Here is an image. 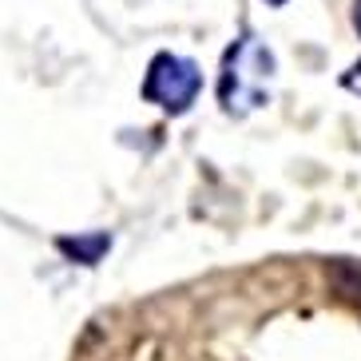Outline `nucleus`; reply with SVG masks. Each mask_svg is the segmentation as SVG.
I'll return each instance as SVG.
<instances>
[{
	"instance_id": "obj_6",
	"label": "nucleus",
	"mask_w": 361,
	"mask_h": 361,
	"mask_svg": "<svg viewBox=\"0 0 361 361\" xmlns=\"http://www.w3.org/2000/svg\"><path fill=\"white\" fill-rule=\"evenodd\" d=\"M266 4H286V0H266Z\"/></svg>"
},
{
	"instance_id": "obj_1",
	"label": "nucleus",
	"mask_w": 361,
	"mask_h": 361,
	"mask_svg": "<svg viewBox=\"0 0 361 361\" xmlns=\"http://www.w3.org/2000/svg\"><path fill=\"white\" fill-rule=\"evenodd\" d=\"M270 75H274L270 48L258 36H238L223 56V75H219L223 107L231 116H250L270 99Z\"/></svg>"
},
{
	"instance_id": "obj_3",
	"label": "nucleus",
	"mask_w": 361,
	"mask_h": 361,
	"mask_svg": "<svg viewBox=\"0 0 361 361\" xmlns=\"http://www.w3.org/2000/svg\"><path fill=\"white\" fill-rule=\"evenodd\" d=\"M60 250L72 255L75 262L92 266V262H99V255L107 250V234H92V238H60Z\"/></svg>"
},
{
	"instance_id": "obj_5",
	"label": "nucleus",
	"mask_w": 361,
	"mask_h": 361,
	"mask_svg": "<svg viewBox=\"0 0 361 361\" xmlns=\"http://www.w3.org/2000/svg\"><path fill=\"white\" fill-rule=\"evenodd\" d=\"M353 24H357V32H361V0H353Z\"/></svg>"
},
{
	"instance_id": "obj_2",
	"label": "nucleus",
	"mask_w": 361,
	"mask_h": 361,
	"mask_svg": "<svg viewBox=\"0 0 361 361\" xmlns=\"http://www.w3.org/2000/svg\"><path fill=\"white\" fill-rule=\"evenodd\" d=\"M199 87H202V75H199V68H195L191 60L159 52L147 68V80H143V99L159 104L163 111H171V116H183V111L195 104Z\"/></svg>"
},
{
	"instance_id": "obj_4",
	"label": "nucleus",
	"mask_w": 361,
	"mask_h": 361,
	"mask_svg": "<svg viewBox=\"0 0 361 361\" xmlns=\"http://www.w3.org/2000/svg\"><path fill=\"white\" fill-rule=\"evenodd\" d=\"M341 84L350 87V92H361V64H353L350 72H345V80H341Z\"/></svg>"
}]
</instances>
